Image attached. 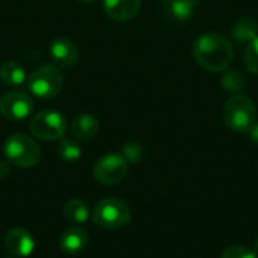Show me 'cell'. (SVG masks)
<instances>
[{"label":"cell","instance_id":"obj_1","mask_svg":"<svg viewBox=\"0 0 258 258\" xmlns=\"http://www.w3.org/2000/svg\"><path fill=\"white\" fill-rule=\"evenodd\" d=\"M194 57L207 71H225L234 59V48L225 36L216 32H207L195 39Z\"/></svg>","mask_w":258,"mask_h":258},{"label":"cell","instance_id":"obj_2","mask_svg":"<svg viewBox=\"0 0 258 258\" xmlns=\"http://www.w3.org/2000/svg\"><path fill=\"white\" fill-rule=\"evenodd\" d=\"M224 124L236 133H248L257 122V107L251 97L233 94L222 109Z\"/></svg>","mask_w":258,"mask_h":258},{"label":"cell","instance_id":"obj_3","mask_svg":"<svg viewBox=\"0 0 258 258\" xmlns=\"http://www.w3.org/2000/svg\"><path fill=\"white\" fill-rule=\"evenodd\" d=\"M3 154L11 165L18 168H33L41 160L39 145L24 133L11 135L3 144Z\"/></svg>","mask_w":258,"mask_h":258},{"label":"cell","instance_id":"obj_4","mask_svg":"<svg viewBox=\"0 0 258 258\" xmlns=\"http://www.w3.org/2000/svg\"><path fill=\"white\" fill-rule=\"evenodd\" d=\"M132 219V210L127 203L119 198H103L92 210V222L106 230H118L125 227Z\"/></svg>","mask_w":258,"mask_h":258},{"label":"cell","instance_id":"obj_5","mask_svg":"<svg viewBox=\"0 0 258 258\" xmlns=\"http://www.w3.org/2000/svg\"><path fill=\"white\" fill-rule=\"evenodd\" d=\"M63 86V74L54 65H41L27 77L30 94L39 100L54 98Z\"/></svg>","mask_w":258,"mask_h":258},{"label":"cell","instance_id":"obj_6","mask_svg":"<svg viewBox=\"0 0 258 258\" xmlns=\"http://www.w3.org/2000/svg\"><path fill=\"white\" fill-rule=\"evenodd\" d=\"M30 133L41 141H60L67 130V118L56 110H41L29 122Z\"/></svg>","mask_w":258,"mask_h":258},{"label":"cell","instance_id":"obj_7","mask_svg":"<svg viewBox=\"0 0 258 258\" xmlns=\"http://www.w3.org/2000/svg\"><path fill=\"white\" fill-rule=\"evenodd\" d=\"M128 172V163L122 157V154H106L100 157L94 168L92 175L94 178L104 186H115L121 183Z\"/></svg>","mask_w":258,"mask_h":258},{"label":"cell","instance_id":"obj_8","mask_svg":"<svg viewBox=\"0 0 258 258\" xmlns=\"http://www.w3.org/2000/svg\"><path fill=\"white\" fill-rule=\"evenodd\" d=\"M33 110V98L20 89L6 92L0 98V115L12 122L26 119Z\"/></svg>","mask_w":258,"mask_h":258},{"label":"cell","instance_id":"obj_9","mask_svg":"<svg viewBox=\"0 0 258 258\" xmlns=\"http://www.w3.org/2000/svg\"><path fill=\"white\" fill-rule=\"evenodd\" d=\"M5 248L14 257H29L35 251V239L24 228H12L5 236Z\"/></svg>","mask_w":258,"mask_h":258},{"label":"cell","instance_id":"obj_10","mask_svg":"<svg viewBox=\"0 0 258 258\" xmlns=\"http://www.w3.org/2000/svg\"><path fill=\"white\" fill-rule=\"evenodd\" d=\"M141 5L142 0H103L106 15L115 21L133 20L139 12Z\"/></svg>","mask_w":258,"mask_h":258},{"label":"cell","instance_id":"obj_11","mask_svg":"<svg viewBox=\"0 0 258 258\" xmlns=\"http://www.w3.org/2000/svg\"><path fill=\"white\" fill-rule=\"evenodd\" d=\"M50 56L60 67H71L79 60V48L68 38H56L50 45Z\"/></svg>","mask_w":258,"mask_h":258},{"label":"cell","instance_id":"obj_12","mask_svg":"<svg viewBox=\"0 0 258 258\" xmlns=\"http://www.w3.org/2000/svg\"><path fill=\"white\" fill-rule=\"evenodd\" d=\"M88 245V234L80 227L67 228L59 237V248L67 255H77L85 251Z\"/></svg>","mask_w":258,"mask_h":258},{"label":"cell","instance_id":"obj_13","mask_svg":"<svg viewBox=\"0 0 258 258\" xmlns=\"http://www.w3.org/2000/svg\"><path fill=\"white\" fill-rule=\"evenodd\" d=\"M98 128H100L98 119L94 115H89V113L77 115L73 119L71 127H70L71 135L76 139H79V141H89V139H92L98 133Z\"/></svg>","mask_w":258,"mask_h":258},{"label":"cell","instance_id":"obj_14","mask_svg":"<svg viewBox=\"0 0 258 258\" xmlns=\"http://www.w3.org/2000/svg\"><path fill=\"white\" fill-rule=\"evenodd\" d=\"M231 36L237 44L251 42L255 36H258V23L254 17L245 15L239 18L231 27Z\"/></svg>","mask_w":258,"mask_h":258},{"label":"cell","instance_id":"obj_15","mask_svg":"<svg viewBox=\"0 0 258 258\" xmlns=\"http://www.w3.org/2000/svg\"><path fill=\"white\" fill-rule=\"evenodd\" d=\"M198 5L200 0H165V9L168 15L180 23L189 21Z\"/></svg>","mask_w":258,"mask_h":258},{"label":"cell","instance_id":"obj_16","mask_svg":"<svg viewBox=\"0 0 258 258\" xmlns=\"http://www.w3.org/2000/svg\"><path fill=\"white\" fill-rule=\"evenodd\" d=\"M26 70L15 60H6L0 65V82L6 86H21L26 82Z\"/></svg>","mask_w":258,"mask_h":258},{"label":"cell","instance_id":"obj_17","mask_svg":"<svg viewBox=\"0 0 258 258\" xmlns=\"http://www.w3.org/2000/svg\"><path fill=\"white\" fill-rule=\"evenodd\" d=\"M63 213H65V218L71 224H76V225L85 224L89 219L88 204L83 200H80V198H71V200H68V203L63 207Z\"/></svg>","mask_w":258,"mask_h":258},{"label":"cell","instance_id":"obj_18","mask_svg":"<svg viewBox=\"0 0 258 258\" xmlns=\"http://www.w3.org/2000/svg\"><path fill=\"white\" fill-rule=\"evenodd\" d=\"M221 86L230 94H240L246 86V77L239 70H228L221 77Z\"/></svg>","mask_w":258,"mask_h":258},{"label":"cell","instance_id":"obj_19","mask_svg":"<svg viewBox=\"0 0 258 258\" xmlns=\"http://www.w3.org/2000/svg\"><path fill=\"white\" fill-rule=\"evenodd\" d=\"M57 154L65 162H76L82 156V148L77 141L62 138L57 145Z\"/></svg>","mask_w":258,"mask_h":258},{"label":"cell","instance_id":"obj_20","mask_svg":"<svg viewBox=\"0 0 258 258\" xmlns=\"http://www.w3.org/2000/svg\"><path fill=\"white\" fill-rule=\"evenodd\" d=\"M243 60H245V67L248 68L249 73L258 74V36H255L248 44Z\"/></svg>","mask_w":258,"mask_h":258},{"label":"cell","instance_id":"obj_21","mask_svg":"<svg viewBox=\"0 0 258 258\" xmlns=\"http://www.w3.org/2000/svg\"><path fill=\"white\" fill-rule=\"evenodd\" d=\"M221 258H257V254L254 252V249H251L248 246L233 245L222 252Z\"/></svg>","mask_w":258,"mask_h":258},{"label":"cell","instance_id":"obj_22","mask_svg":"<svg viewBox=\"0 0 258 258\" xmlns=\"http://www.w3.org/2000/svg\"><path fill=\"white\" fill-rule=\"evenodd\" d=\"M121 154L127 160V163H138L142 157V148L136 142H128L122 147Z\"/></svg>","mask_w":258,"mask_h":258},{"label":"cell","instance_id":"obj_23","mask_svg":"<svg viewBox=\"0 0 258 258\" xmlns=\"http://www.w3.org/2000/svg\"><path fill=\"white\" fill-rule=\"evenodd\" d=\"M9 171H11V163L9 162H0V177L9 175Z\"/></svg>","mask_w":258,"mask_h":258},{"label":"cell","instance_id":"obj_24","mask_svg":"<svg viewBox=\"0 0 258 258\" xmlns=\"http://www.w3.org/2000/svg\"><path fill=\"white\" fill-rule=\"evenodd\" d=\"M248 133H249V136H251L252 142L258 144V122H255V124H254V125L251 127V130H249Z\"/></svg>","mask_w":258,"mask_h":258},{"label":"cell","instance_id":"obj_25","mask_svg":"<svg viewBox=\"0 0 258 258\" xmlns=\"http://www.w3.org/2000/svg\"><path fill=\"white\" fill-rule=\"evenodd\" d=\"M254 252L258 255V237L255 239V242H254Z\"/></svg>","mask_w":258,"mask_h":258},{"label":"cell","instance_id":"obj_26","mask_svg":"<svg viewBox=\"0 0 258 258\" xmlns=\"http://www.w3.org/2000/svg\"><path fill=\"white\" fill-rule=\"evenodd\" d=\"M77 2H80V3H91V2H94V0H77Z\"/></svg>","mask_w":258,"mask_h":258},{"label":"cell","instance_id":"obj_27","mask_svg":"<svg viewBox=\"0 0 258 258\" xmlns=\"http://www.w3.org/2000/svg\"><path fill=\"white\" fill-rule=\"evenodd\" d=\"M8 258H14V257H8Z\"/></svg>","mask_w":258,"mask_h":258}]
</instances>
